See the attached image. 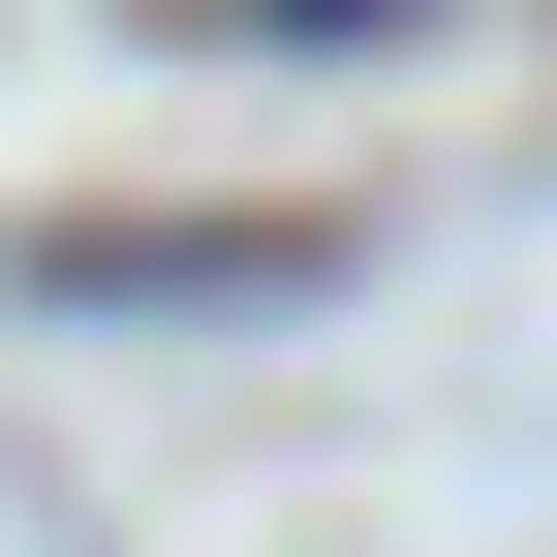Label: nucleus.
Segmentation results:
<instances>
[{
  "label": "nucleus",
  "instance_id": "nucleus-1",
  "mask_svg": "<svg viewBox=\"0 0 557 557\" xmlns=\"http://www.w3.org/2000/svg\"><path fill=\"white\" fill-rule=\"evenodd\" d=\"M62 278H94V310H248V278H341L310 218H156V248H62Z\"/></svg>",
  "mask_w": 557,
  "mask_h": 557
}]
</instances>
